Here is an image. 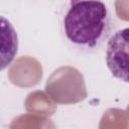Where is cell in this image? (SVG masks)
Instances as JSON below:
<instances>
[{"label":"cell","mask_w":129,"mask_h":129,"mask_svg":"<svg viewBox=\"0 0 129 129\" xmlns=\"http://www.w3.org/2000/svg\"><path fill=\"white\" fill-rule=\"evenodd\" d=\"M18 51V36L11 22L0 15V72L14 59Z\"/></svg>","instance_id":"cell-3"},{"label":"cell","mask_w":129,"mask_h":129,"mask_svg":"<svg viewBox=\"0 0 129 129\" xmlns=\"http://www.w3.org/2000/svg\"><path fill=\"white\" fill-rule=\"evenodd\" d=\"M106 61L112 75L128 82V28L117 31L108 41Z\"/></svg>","instance_id":"cell-2"},{"label":"cell","mask_w":129,"mask_h":129,"mask_svg":"<svg viewBox=\"0 0 129 129\" xmlns=\"http://www.w3.org/2000/svg\"><path fill=\"white\" fill-rule=\"evenodd\" d=\"M111 13L101 1L68 3L60 17V32L67 43L82 52L98 50L112 31Z\"/></svg>","instance_id":"cell-1"}]
</instances>
